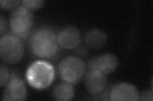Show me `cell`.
Segmentation results:
<instances>
[{
  "label": "cell",
  "instance_id": "10",
  "mask_svg": "<svg viewBox=\"0 0 153 101\" xmlns=\"http://www.w3.org/2000/svg\"><path fill=\"white\" fill-rule=\"evenodd\" d=\"M58 44L66 49H71L77 47L80 43L81 36L78 28L67 27L61 30L57 36Z\"/></svg>",
  "mask_w": 153,
  "mask_h": 101
},
{
  "label": "cell",
  "instance_id": "14",
  "mask_svg": "<svg viewBox=\"0 0 153 101\" xmlns=\"http://www.w3.org/2000/svg\"><path fill=\"white\" fill-rule=\"evenodd\" d=\"M9 70L5 65L1 63V66H0V85L1 87H3L4 84H6L9 78Z\"/></svg>",
  "mask_w": 153,
  "mask_h": 101
},
{
  "label": "cell",
  "instance_id": "12",
  "mask_svg": "<svg viewBox=\"0 0 153 101\" xmlns=\"http://www.w3.org/2000/svg\"><path fill=\"white\" fill-rule=\"evenodd\" d=\"M75 90L70 83L65 81L56 85L52 91V97L56 100L68 101L72 100Z\"/></svg>",
  "mask_w": 153,
  "mask_h": 101
},
{
  "label": "cell",
  "instance_id": "6",
  "mask_svg": "<svg viewBox=\"0 0 153 101\" xmlns=\"http://www.w3.org/2000/svg\"><path fill=\"white\" fill-rule=\"evenodd\" d=\"M88 70H98L105 75L111 74L118 66V60L112 54H104L98 57H93L88 63Z\"/></svg>",
  "mask_w": 153,
  "mask_h": 101
},
{
  "label": "cell",
  "instance_id": "5",
  "mask_svg": "<svg viewBox=\"0 0 153 101\" xmlns=\"http://www.w3.org/2000/svg\"><path fill=\"white\" fill-rule=\"evenodd\" d=\"M25 47L19 37L6 35L0 39V55L1 60L9 65L17 63L22 58Z\"/></svg>",
  "mask_w": 153,
  "mask_h": 101
},
{
  "label": "cell",
  "instance_id": "16",
  "mask_svg": "<svg viewBox=\"0 0 153 101\" xmlns=\"http://www.w3.org/2000/svg\"><path fill=\"white\" fill-rule=\"evenodd\" d=\"M7 23L6 21V18L3 17V15H1L0 17V33L3 35L4 32H5L7 30Z\"/></svg>",
  "mask_w": 153,
  "mask_h": 101
},
{
  "label": "cell",
  "instance_id": "3",
  "mask_svg": "<svg viewBox=\"0 0 153 101\" xmlns=\"http://www.w3.org/2000/svg\"><path fill=\"white\" fill-rule=\"evenodd\" d=\"M33 25V15L31 10L21 6L14 9L9 17V26L13 36L25 39L30 34Z\"/></svg>",
  "mask_w": 153,
  "mask_h": 101
},
{
  "label": "cell",
  "instance_id": "9",
  "mask_svg": "<svg viewBox=\"0 0 153 101\" xmlns=\"http://www.w3.org/2000/svg\"><path fill=\"white\" fill-rule=\"evenodd\" d=\"M110 100L112 101L139 100L140 94L135 86L126 84H119L111 90L109 94Z\"/></svg>",
  "mask_w": 153,
  "mask_h": 101
},
{
  "label": "cell",
  "instance_id": "11",
  "mask_svg": "<svg viewBox=\"0 0 153 101\" xmlns=\"http://www.w3.org/2000/svg\"><path fill=\"white\" fill-rule=\"evenodd\" d=\"M107 41V34L101 30L93 28L89 31L84 36L85 44L92 49L102 47Z\"/></svg>",
  "mask_w": 153,
  "mask_h": 101
},
{
  "label": "cell",
  "instance_id": "13",
  "mask_svg": "<svg viewBox=\"0 0 153 101\" xmlns=\"http://www.w3.org/2000/svg\"><path fill=\"white\" fill-rule=\"evenodd\" d=\"M21 3L24 7L32 11L36 10L43 7L45 1L42 0H24Z\"/></svg>",
  "mask_w": 153,
  "mask_h": 101
},
{
  "label": "cell",
  "instance_id": "7",
  "mask_svg": "<svg viewBox=\"0 0 153 101\" xmlns=\"http://www.w3.org/2000/svg\"><path fill=\"white\" fill-rule=\"evenodd\" d=\"M27 97V90L24 81L17 76L9 81L2 97V100H25Z\"/></svg>",
  "mask_w": 153,
  "mask_h": 101
},
{
  "label": "cell",
  "instance_id": "8",
  "mask_svg": "<svg viewBox=\"0 0 153 101\" xmlns=\"http://www.w3.org/2000/svg\"><path fill=\"white\" fill-rule=\"evenodd\" d=\"M106 84V76L100 71L88 70L84 75V85L91 94L97 95L102 93Z\"/></svg>",
  "mask_w": 153,
  "mask_h": 101
},
{
  "label": "cell",
  "instance_id": "15",
  "mask_svg": "<svg viewBox=\"0 0 153 101\" xmlns=\"http://www.w3.org/2000/svg\"><path fill=\"white\" fill-rule=\"evenodd\" d=\"M20 1H14V0H1L0 1V6L2 8L10 9H14L19 7Z\"/></svg>",
  "mask_w": 153,
  "mask_h": 101
},
{
  "label": "cell",
  "instance_id": "17",
  "mask_svg": "<svg viewBox=\"0 0 153 101\" xmlns=\"http://www.w3.org/2000/svg\"><path fill=\"white\" fill-rule=\"evenodd\" d=\"M139 100H152V93L151 91L147 90L143 92L140 95Z\"/></svg>",
  "mask_w": 153,
  "mask_h": 101
},
{
  "label": "cell",
  "instance_id": "2",
  "mask_svg": "<svg viewBox=\"0 0 153 101\" xmlns=\"http://www.w3.org/2000/svg\"><path fill=\"white\" fill-rule=\"evenodd\" d=\"M54 68L49 62L36 61L29 66L26 77L28 84L37 89L49 86L54 78Z\"/></svg>",
  "mask_w": 153,
  "mask_h": 101
},
{
  "label": "cell",
  "instance_id": "1",
  "mask_svg": "<svg viewBox=\"0 0 153 101\" xmlns=\"http://www.w3.org/2000/svg\"><path fill=\"white\" fill-rule=\"evenodd\" d=\"M33 53L36 56L51 58L58 50V42L56 33L51 29L42 28L33 33L30 39Z\"/></svg>",
  "mask_w": 153,
  "mask_h": 101
},
{
  "label": "cell",
  "instance_id": "4",
  "mask_svg": "<svg viewBox=\"0 0 153 101\" xmlns=\"http://www.w3.org/2000/svg\"><path fill=\"white\" fill-rule=\"evenodd\" d=\"M59 73L63 80L70 84H77L86 73V65L79 57L68 56L62 60L58 66Z\"/></svg>",
  "mask_w": 153,
  "mask_h": 101
}]
</instances>
